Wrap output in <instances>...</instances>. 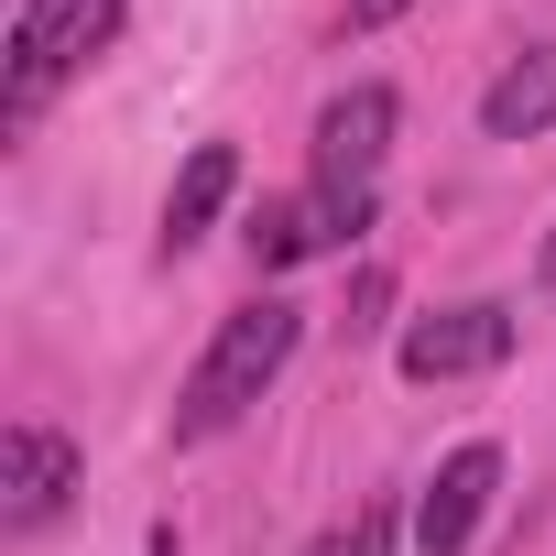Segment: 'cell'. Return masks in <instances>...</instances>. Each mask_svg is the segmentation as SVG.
Returning a JSON list of instances; mask_svg holds the SVG:
<instances>
[{"instance_id": "1", "label": "cell", "mask_w": 556, "mask_h": 556, "mask_svg": "<svg viewBox=\"0 0 556 556\" xmlns=\"http://www.w3.org/2000/svg\"><path fill=\"white\" fill-rule=\"evenodd\" d=\"M295 339H306V306H285V295H251V306H229L218 317V339L197 350V371H186V393H175V447H207V437H229L273 382H285V361H295Z\"/></svg>"}, {"instance_id": "2", "label": "cell", "mask_w": 556, "mask_h": 556, "mask_svg": "<svg viewBox=\"0 0 556 556\" xmlns=\"http://www.w3.org/2000/svg\"><path fill=\"white\" fill-rule=\"evenodd\" d=\"M121 12H131V0H23L12 45H0V131H34L55 110V88L110 55Z\"/></svg>"}, {"instance_id": "3", "label": "cell", "mask_w": 556, "mask_h": 556, "mask_svg": "<svg viewBox=\"0 0 556 556\" xmlns=\"http://www.w3.org/2000/svg\"><path fill=\"white\" fill-rule=\"evenodd\" d=\"M513 306L502 295H469V306H437V317H415L404 339H393V371L404 382H480V371H502L513 361Z\"/></svg>"}, {"instance_id": "4", "label": "cell", "mask_w": 556, "mask_h": 556, "mask_svg": "<svg viewBox=\"0 0 556 556\" xmlns=\"http://www.w3.org/2000/svg\"><path fill=\"white\" fill-rule=\"evenodd\" d=\"M393 121H404V99H393L382 77H361L350 99H328V110H317V164H306V186H328V197H382Z\"/></svg>"}, {"instance_id": "5", "label": "cell", "mask_w": 556, "mask_h": 556, "mask_svg": "<svg viewBox=\"0 0 556 556\" xmlns=\"http://www.w3.org/2000/svg\"><path fill=\"white\" fill-rule=\"evenodd\" d=\"M77 491H88V458H77L55 426H34V415H23L12 437H0V534H12V545H23V534H45Z\"/></svg>"}, {"instance_id": "6", "label": "cell", "mask_w": 556, "mask_h": 556, "mask_svg": "<svg viewBox=\"0 0 556 556\" xmlns=\"http://www.w3.org/2000/svg\"><path fill=\"white\" fill-rule=\"evenodd\" d=\"M491 491H502V447H491V437L447 447V458H437V480L415 491V545H426V556H469V534H480Z\"/></svg>"}, {"instance_id": "7", "label": "cell", "mask_w": 556, "mask_h": 556, "mask_svg": "<svg viewBox=\"0 0 556 556\" xmlns=\"http://www.w3.org/2000/svg\"><path fill=\"white\" fill-rule=\"evenodd\" d=\"M229 197H240V153H229V142H197V153H186V175L164 186V262H186V251L218 229V207H229Z\"/></svg>"}, {"instance_id": "8", "label": "cell", "mask_w": 556, "mask_h": 556, "mask_svg": "<svg viewBox=\"0 0 556 556\" xmlns=\"http://www.w3.org/2000/svg\"><path fill=\"white\" fill-rule=\"evenodd\" d=\"M480 131H491V142H534V131H556V45H523V55L480 88Z\"/></svg>"}, {"instance_id": "9", "label": "cell", "mask_w": 556, "mask_h": 556, "mask_svg": "<svg viewBox=\"0 0 556 556\" xmlns=\"http://www.w3.org/2000/svg\"><path fill=\"white\" fill-rule=\"evenodd\" d=\"M240 240H251V273H295V262H317V218H306V197H262V207L240 218Z\"/></svg>"}, {"instance_id": "10", "label": "cell", "mask_w": 556, "mask_h": 556, "mask_svg": "<svg viewBox=\"0 0 556 556\" xmlns=\"http://www.w3.org/2000/svg\"><path fill=\"white\" fill-rule=\"evenodd\" d=\"M393 534H404V502H393V491H361L306 556H393Z\"/></svg>"}, {"instance_id": "11", "label": "cell", "mask_w": 556, "mask_h": 556, "mask_svg": "<svg viewBox=\"0 0 556 556\" xmlns=\"http://www.w3.org/2000/svg\"><path fill=\"white\" fill-rule=\"evenodd\" d=\"M393 12H404V0H350V34H382Z\"/></svg>"}, {"instance_id": "12", "label": "cell", "mask_w": 556, "mask_h": 556, "mask_svg": "<svg viewBox=\"0 0 556 556\" xmlns=\"http://www.w3.org/2000/svg\"><path fill=\"white\" fill-rule=\"evenodd\" d=\"M534 285H556V229H545V251H534Z\"/></svg>"}]
</instances>
